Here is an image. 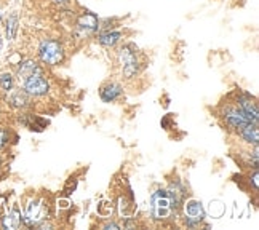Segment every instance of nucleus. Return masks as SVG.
<instances>
[{
	"instance_id": "1",
	"label": "nucleus",
	"mask_w": 259,
	"mask_h": 230,
	"mask_svg": "<svg viewBox=\"0 0 259 230\" xmlns=\"http://www.w3.org/2000/svg\"><path fill=\"white\" fill-rule=\"evenodd\" d=\"M38 61L45 66H58L64 61V47L56 38H44L37 48Z\"/></svg>"
},
{
	"instance_id": "2",
	"label": "nucleus",
	"mask_w": 259,
	"mask_h": 230,
	"mask_svg": "<svg viewBox=\"0 0 259 230\" xmlns=\"http://www.w3.org/2000/svg\"><path fill=\"white\" fill-rule=\"evenodd\" d=\"M47 216H48V206L45 205L44 200L32 198L26 205L23 222H26V225L29 227H38L42 222H45Z\"/></svg>"
},
{
	"instance_id": "3",
	"label": "nucleus",
	"mask_w": 259,
	"mask_h": 230,
	"mask_svg": "<svg viewBox=\"0 0 259 230\" xmlns=\"http://www.w3.org/2000/svg\"><path fill=\"white\" fill-rule=\"evenodd\" d=\"M151 213H152V217L155 221H165L171 216L173 213V203H171V198H170V194L168 191H157L154 195H152V200H151Z\"/></svg>"
},
{
	"instance_id": "4",
	"label": "nucleus",
	"mask_w": 259,
	"mask_h": 230,
	"mask_svg": "<svg viewBox=\"0 0 259 230\" xmlns=\"http://www.w3.org/2000/svg\"><path fill=\"white\" fill-rule=\"evenodd\" d=\"M221 117L224 120V125L229 129H232V131H237V133L240 131L245 125L254 123L246 117V114L237 104H226L221 111Z\"/></svg>"
},
{
	"instance_id": "5",
	"label": "nucleus",
	"mask_w": 259,
	"mask_h": 230,
	"mask_svg": "<svg viewBox=\"0 0 259 230\" xmlns=\"http://www.w3.org/2000/svg\"><path fill=\"white\" fill-rule=\"evenodd\" d=\"M205 208L197 200H187L184 202V224L187 227H197L205 219Z\"/></svg>"
},
{
	"instance_id": "6",
	"label": "nucleus",
	"mask_w": 259,
	"mask_h": 230,
	"mask_svg": "<svg viewBox=\"0 0 259 230\" xmlns=\"http://www.w3.org/2000/svg\"><path fill=\"white\" fill-rule=\"evenodd\" d=\"M23 89L29 96H44L50 91V83L42 72L27 77L23 82Z\"/></svg>"
},
{
	"instance_id": "7",
	"label": "nucleus",
	"mask_w": 259,
	"mask_h": 230,
	"mask_svg": "<svg viewBox=\"0 0 259 230\" xmlns=\"http://www.w3.org/2000/svg\"><path fill=\"white\" fill-rule=\"evenodd\" d=\"M117 61L122 67L128 66H141L139 61V50L135 43H123L117 50Z\"/></svg>"
},
{
	"instance_id": "8",
	"label": "nucleus",
	"mask_w": 259,
	"mask_h": 230,
	"mask_svg": "<svg viewBox=\"0 0 259 230\" xmlns=\"http://www.w3.org/2000/svg\"><path fill=\"white\" fill-rule=\"evenodd\" d=\"M99 26H101L99 18L92 12H83L80 16L77 18V23H75L77 32L82 34V35H90V34L98 32Z\"/></svg>"
},
{
	"instance_id": "9",
	"label": "nucleus",
	"mask_w": 259,
	"mask_h": 230,
	"mask_svg": "<svg viewBox=\"0 0 259 230\" xmlns=\"http://www.w3.org/2000/svg\"><path fill=\"white\" fill-rule=\"evenodd\" d=\"M235 104L242 109V111L246 114V117L251 120V122L257 123L259 120V111H257V104L254 99L248 95V93H243V95H238L237 99H235Z\"/></svg>"
},
{
	"instance_id": "10",
	"label": "nucleus",
	"mask_w": 259,
	"mask_h": 230,
	"mask_svg": "<svg viewBox=\"0 0 259 230\" xmlns=\"http://www.w3.org/2000/svg\"><path fill=\"white\" fill-rule=\"evenodd\" d=\"M38 72H42V67L37 61H34V59H21V61L16 64V77L21 83L27 77L38 74Z\"/></svg>"
},
{
	"instance_id": "11",
	"label": "nucleus",
	"mask_w": 259,
	"mask_h": 230,
	"mask_svg": "<svg viewBox=\"0 0 259 230\" xmlns=\"http://www.w3.org/2000/svg\"><path fill=\"white\" fill-rule=\"evenodd\" d=\"M31 96H29L23 88H13V89H10L8 91V98H7V101L8 104L12 106L13 109H26L29 106V99Z\"/></svg>"
},
{
	"instance_id": "12",
	"label": "nucleus",
	"mask_w": 259,
	"mask_h": 230,
	"mask_svg": "<svg viewBox=\"0 0 259 230\" xmlns=\"http://www.w3.org/2000/svg\"><path fill=\"white\" fill-rule=\"evenodd\" d=\"M123 40V32L112 31V29H106V31L98 34V42L106 48H115Z\"/></svg>"
},
{
	"instance_id": "13",
	"label": "nucleus",
	"mask_w": 259,
	"mask_h": 230,
	"mask_svg": "<svg viewBox=\"0 0 259 230\" xmlns=\"http://www.w3.org/2000/svg\"><path fill=\"white\" fill-rule=\"evenodd\" d=\"M122 93H123L122 86L115 82H109V83L103 85L101 89H99V96H101L103 103H114L122 96Z\"/></svg>"
},
{
	"instance_id": "14",
	"label": "nucleus",
	"mask_w": 259,
	"mask_h": 230,
	"mask_svg": "<svg viewBox=\"0 0 259 230\" xmlns=\"http://www.w3.org/2000/svg\"><path fill=\"white\" fill-rule=\"evenodd\" d=\"M21 224H23V214H21V211L18 209V206H15L7 216L2 217V227H4V228L15 230V228H19V227H21Z\"/></svg>"
},
{
	"instance_id": "15",
	"label": "nucleus",
	"mask_w": 259,
	"mask_h": 230,
	"mask_svg": "<svg viewBox=\"0 0 259 230\" xmlns=\"http://www.w3.org/2000/svg\"><path fill=\"white\" fill-rule=\"evenodd\" d=\"M240 137L246 144H253V146H257L259 143V129H257V123H248L245 125L240 131H238Z\"/></svg>"
},
{
	"instance_id": "16",
	"label": "nucleus",
	"mask_w": 259,
	"mask_h": 230,
	"mask_svg": "<svg viewBox=\"0 0 259 230\" xmlns=\"http://www.w3.org/2000/svg\"><path fill=\"white\" fill-rule=\"evenodd\" d=\"M18 31H19V18L16 13H10L8 18L5 19V35L10 42L16 38Z\"/></svg>"
},
{
	"instance_id": "17",
	"label": "nucleus",
	"mask_w": 259,
	"mask_h": 230,
	"mask_svg": "<svg viewBox=\"0 0 259 230\" xmlns=\"http://www.w3.org/2000/svg\"><path fill=\"white\" fill-rule=\"evenodd\" d=\"M15 88V77L12 72H2L0 74V89L4 93H8L10 89Z\"/></svg>"
},
{
	"instance_id": "18",
	"label": "nucleus",
	"mask_w": 259,
	"mask_h": 230,
	"mask_svg": "<svg viewBox=\"0 0 259 230\" xmlns=\"http://www.w3.org/2000/svg\"><path fill=\"white\" fill-rule=\"evenodd\" d=\"M224 211H226V206L221 203V202H218V200H214V202H211L210 203V214L213 216V217H221L223 214H224Z\"/></svg>"
},
{
	"instance_id": "19",
	"label": "nucleus",
	"mask_w": 259,
	"mask_h": 230,
	"mask_svg": "<svg viewBox=\"0 0 259 230\" xmlns=\"http://www.w3.org/2000/svg\"><path fill=\"white\" fill-rule=\"evenodd\" d=\"M8 143H10V131L7 128L0 126V151L5 149L8 146Z\"/></svg>"
},
{
	"instance_id": "20",
	"label": "nucleus",
	"mask_w": 259,
	"mask_h": 230,
	"mask_svg": "<svg viewBox=\"0 0 259 230\" xmlns=\"http://www.w3.org/2000/svg\"><path fill=\"white\" fill-rule=\"evenodd\" d=\"M253 189L257 191V169H254V173H253Z\"/></svg>"
},
{
	"instance_id": "21",
	"label": "nucleus",
	"mask_w": 259,
	"mask_h": 230,
	"mask_svg": "<svg viewBox=\"0 0 259 230\" xmlns=\"http://www.w3.org/2000/svg\"><path fill=\"white\" fill-rule=\"evenodd\" d=\"M104 228H120V225H118V224H114V222H107V224L104 225Z\"/></svg>"
},
{
	"instance_id": "22",
	"label": "nucleus",
	"mask_w": 259,
	"mask_h": 230,
	"mask_svg": "<svg viewBox=\"0 0 259 230\" xmlns=\"http://www.w3.org/2000/svg\"><path fill=\"white\" fill-rule=\"evenodd\" d=\"M50 2H53L56 5H66V4H69V0H50Z\"/></svg>"
},
{
	"instance_id": "23",
	"label": "nucleus",
	"mask_w": 259,
	"mask_h": 230,
	"mask_svg": "<svg viewBox=\"0 0 259 230\" xmlns=\"http://www.w3.org/2000/svg\"><path fill=\"white\" fill-rule=\"evenodd\" d=\"M0 23H2V15H0ZM4 43V38H2V34H0V47Z\"/></svg>"
},
{
	"instance_id": "24",
	"label": "nucleus",
	"mask_w": 259,
	"mask_h": 230,
	"mask_svg": "<svg viewBox=\"0 0 259 230\" xmlns=\"http://www.w3.org/2000/svg\"><path fill=\"white\" fill-rule=\"evenodd\" d=\"M0 168H2V158H0Z\"/></svg>"
}]
</instances>
